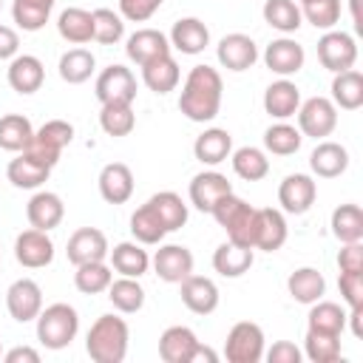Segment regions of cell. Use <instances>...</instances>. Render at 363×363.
<instances>
[{"mask_svg":"<svg viewBox=\"0 0 363 363\" xmlns=\"http://www.w3.org/2000/svg\"><path fill=\"white\" fill-rule=\"evenodd\" d=\"M221 94H224L221 74L213 65H193L179 94V111L190 122H201V125L213 122L221 111Z\"/></svg>","mask_w":363,"mask_h":363,"instance_id":"cell-1","label":"cell"},{"mask_svg":"<svg viewBox=\"0 0 363 363\" xmlns=\"http://www.w3.org/2000/svg\"><path fill=\"white\" fill-rule=\"evenodd\" d=\"M128 343L130 329L119 315H99L85 335V352L94 363H122L128 354Z\"/></svg>","mask_w":363,"mask_h":363,"instance_id":"cell-2","label":"cell"},{"mask_svg":"<svg viewBox=\"0 0 363 363\" xmlns=\"http://www.w3.org/2000/svg\"><path fill=\"white\" fill-rule=\"evenodd\" d=\"M79 332V315L71 303H51L45 309H40L37 315V340L51 349V352H60L65 346H71V340L77 337Z\"/></svg>","mask_w":363,"mask_h":363,"instance_id":"cell-3","label":"cell"},{"mask_svg":"<svg viewBox=\"0 0 363 363\" xmlns=\"http://www.w3.org/2000/svg\"><path fill=\"white\" fill-rule=\"evenodd\" d=\"M210 216H213L216 224L227 233V241L252 250L255 207H250V204H247L244 199H238L235 193H227V196H221V199L216 201V207L210 210Z\"/></svg>","mask_w":363,"mask_h":363,"instance_id":"cell-4","label":"cell"},{"mask_svg":"<svg viewBox=\"0 0 363 363\" xmlns=\"http://www.w3.org/2000/svg\"><path fill=\"white\" fill-rule=\"evenodd\" d=\"M74 142V125L65 119H48L45 125H40L28 142V147L23 150L26 156L37 159L45 167H54L62 156V150Z\"/></svg>","mask_w":363,"mask_h":363,"instance_id":"cell-5","label":"cell"},{"mask_svg":"<svg viewBox=\"0 0 363 363\" xmlns=\"http://www.w3.org/2000/svg\"><path fill=\"white\" fill-rule=\"evenodd\" d=\"M264 329L252 320H238L224 340V357L230 363H258L264 357Z\"/></svg>","mask_w":363,"mask_h":363,"instance_id":"cell-6","label":"cell"},{"mask_svg":"<svg viewBox=\"0 0 363 363\" xmlns=\"http://www.w3.org/2000/svg\"><path fill=\"white\" fill-rule=\"evenodd\" d=\"M298 130L309 139H326L337 128V108L329 96H309L298 105Z\"/></svg>","mask_w":363,"mask_h":363,"instance_id":"cell-7","label":"cell"},{"mask_svg":"<svg viewBox=\"0 0 363 363\" xmlns=\"http://www.w3.org/2000/svg\"><path fill=\"white\" fill-rule=\"evenodd\" d=\"M318 60L332 74L354 68V62H357V43H354V37L349 31H337V28L323 31V37L318 40Z\"/></svg>","mask_w":363,"mask_h":363,"instance_id":"cell-8","label":"cell"},{"mask_svg":"<svg viewBox=\"0 0 363 363\" xmlns=\"http://www.w3.org/2000/svg\"><path fill=\"white\" fill-rule=\"evenodd\" d=\"M94 94L99 99V105L108 102H133L136 99V77L130 68L113 62L108 68L99 71L96 82H94Z\"/></svg>","mask_w":363,"mask_h":363,"instance_id":"cell-9","label":"cell"},{"mask_svg":"<svg viewBox=\"0 0 363 363\" xmlns=\"http://www.w3.org/2000/svg\"><path fill=\"white\" fill-rule=\"evenodd\" d=\"M289 227L281 210L275 207H255V227H252V250L278 252L286 244Z\"/></svg>","mask_w":363,"mask_h":363,"instance_id":"cell-10","label":"cell"},{"mask_svg":"<svg viewBox=\"0 0 363 363\" xmlns=\"http://www.w3.org/2000/svg\"><path fill=\"white\" fill-rule=\"evenodd\" d=\"M318 199V184L309 173H289L278 184V204L289 216H303Z\"/></svg>","mask_w":363,"mask_h":363,"instance_id":"cell-11","label":"cell"},{"mask_svg":"<svg viewBox=\"0 0 363 363\" xmlns=\"http://www.w3.org/2000/svg\"><path fill=\"white\" fill-rule=\"evenodd\" d=\"M14 258L17 264H23L26 269H43L54 261V241L45 230H23L14 238Z\"/></svg>","mask_w":363,"mask_h":363,"instance_id":"cell-12","label":"cell"},{"mask_svg":"<svg viewBox=\"0 0 363 363\" xmlns=\"http://www.w3.org/2000/svg\"><path fill=\"white\" fill-rule=\"evenodd\" d=\"M6 309L17 323H28L37 320L40 309H43V289L37 281L31 278H17L9 289H6Z\"/></svg>","mask_w":363,"mask_h":363,"instance_id":"cell-13","label":"cell"},{"mask_svg":"<svg viewBox=\"0 0 363 363\" xmlns=\"http://www.w3.org/2000/svg\"><path fill=\"white\" fill-rule=\"evenodd\" d=\"M216 57L221 62V68L227 71H247L255 65L258 60V45L250 34H241V31H233V34H224L216 45Z\"/></svg>","mask_w":363,"mask_h":363,"instance_id":"cell-14","label":"cell"},{"mask_svg":"<svg viewBox=\"0 0 363 363\" xmlns=\"http://www.w3.org/2000/svg\"><path fill=\"white\" fill-rule=\"evenodd\" d=\"M150 267L164 284H179L193 272V252L184 244H159Z\"/></svg>","mask_w":363,"mask_h":363,"instance_id":"cell-15","label":"cell"},{"mask_svg":"<svg viewBox=\"0 0 363 363\" xmlns=\"http://www.w3.org/2000/svg\"><path fill=\"white\" fill-rule=\"evenodd\" d=\"M108 252H111L108 238L96 227H79V230H74L71 238H68V244H65V255H68V261L74 267L91 264V261H105Z\"/></svg>","mask_w":363,"mask_h":363,"instance_id":"cell-16","label":"cell"},{"mask_svg":"<svg viewBox=\"0 0 363 363\" xmlns=\"http://www.w3.org/2000/svg\"><path fill=\"white\" fill-rule=\"evenodd\" d=\"M303 62H306V51H303V45L298 43V40H292V37H278V40H272L267 48H264V65L272 71V74H278V77H292V74H298L301 68H303Z\"/></svg>","mask_w":363,"mask_h":363,"instance_id":"cell-17","label":"cell"},{"mask_svg":"<svg viewBox=\"0 0 363 363\" xmlns=\"http://www.w3.org/2000/svg\"><path fill=\"white\" fill-rule=\"evenodd\" d=\"M6 79H9L11 91L28 96V94H34V91L43 88V82H45V65L34 54H17V57L9 60Z\"/></svg>","mask_w":363,"mask_h":363,"instance_id":"cell-18","label":"cell"},{"mask_svg":"<svg viewBox=\"0 0 363 363\" xmlns=\"http://www.w3.org/2000/svg\"><path fill=\"white\" fill-rule=\"evenodd\" d=\"M227 193H233V184L218 170H201V173H196L190 179V190H187L190 204L196 210H201V213H210L216 207V201L221 196H227Z\"/></svg>","mask_w":363,"mask_h":363,"instance_id":"cell-19","label":"cell"},{"mask_svg":"<svg viewBox=\"0 0 363 363\" xmlns=\"http://www.w3.org/2000/svg\"><path fill=\"white\" fill-rule=\"evenodd\" d=\"M179 295H182V303L193 312V315H210L216 312L218 306V286L213 278H204V275H187L184 281H179Z\"/></svg>","mask_w":363,"mask_h":363,"instance_id":"cell-20","label":"cell"},{"mask_svg":"<svg viewBox=\"0 0 363 363\" xmlns=\"http://www.w3.org/2000/svg\"><path fill=\"white\" fill-rule=\"evenodd\" d=\"M170 48H176L179 54L196 57L210 45V28L199 20V17H179L167 34Z\"/></svg>","mask_w":363,"mask_h":363,"instance_id":"cell-21","label":"cell"},{"mask_svg":"<svg viewBox=\"0 0 363 363\" xmlns=\"http://www.w3.org/2000/svg\"><path fill=\"white\" fill-rule=\"evenodd\" d=\"M62 216H65V204H62V199H60L57 193H51V190H37V193L28 199V204H26V218H28V224H31L34 230L51 233L54 227H60Z\"/></svg>","mask_w":363,"mask_h":363,"instance_id":"cell-22","label":"cell"},{"mask_svg":"<svg viewBox=\"0 0 363 363\" xmlns=\"http://www.w3.org/2000/svg\"><path fill=\"white\" fill-rule=\"evenodd\" d=\"M125 54L130 62H136L142 68L145 62H150L162 54H170V40L159 28H136L125 43Z\"/></svg>","mask_w":363,"mask_h":363,"instance_id":"cell-23","label":"cell"},{"mask_svg":"<svg viewBox=\"0 0 363 363\" xmlns=\"http://www.w3.org/2000/svg\"><path fill=\"white\" fill-rule=\"evenodd\" d=\"M96 184H99V196L108 204H125L133 196V173L125 162H108L99 170Z\"/></svg>","mask_w":363,"mask_h":363,"instance_id":"cell-24","label":"cell"},{"mask_svg":"<svg viewBox=\"0 0 363 363\" xmlns=\"http://www.w3.org/2000/svg\"><path fill=\"white\" fill-rule=\"evenodd\" d=\"M346 167H349V150L340 142L320 139L309 153V170L318 179H337L340 173H346Z\"/></svg>","mask_w":363,"mask_h":363,"instance_id":"cell-25","label":"cell"},{"mask_svg":"<svg viewBox=\"0 0 363 363\" xmlns=\"http://www.w3.org/2000/svg\"><path fill=\"white\" fill-rule=\"evenodd\" d=\"M298 105H301V88L295 82H289L286 77L275 79L267 85L264 91V111L272 116V119H289L298 113Z\"/></svg>","mask_w":363,"mask_h":363,"instance_id":"cell-26","label":"cell"},{"mask_svg":"<svg viewBox=\"0 0 363 363\" xmlns=\"http://www.w3.org/2000/svg\"><path fill=\"white\" fill-rule=\"evenodd\" d=\"M199 337L190 326H167L159 337V357L164 363H190Z\"/></svg>","mask_w":363,"mask_h":363,"instance_id":"cell-27","label":"cell"},{"mask_svg":"<svg viewBox=\"0 0 363 363\" xmlns=\"http://www.w3.org/2000/svg\"><path fill=\"white\" fill-rule=\"evenodd\" d=\"M230 153H233V136L224 128H207L193 142V156L207 167H216V164L227 162Z\"/></svg>","mask_w":363,"mask_h":363,"instance_id":"cell-28","label":"cell"},{"mask_svg":"<svg viewBox=\"0 0 363 363\" xmlns=\"http://www.w3.org/2000/svg\"><path fill=\"white\" fill-rule=\"evenodd\" d=\"M179 79H182V71H179V62L173 60V54H162L142 65V82L147 85V91H153L159 96L176 91Z\"/></svg>","mask_w":363,"mask_h":363,"instance_id":"cell-29","label":"cell"},{"mask_svg":"<svg viewBox=\"0 0 363 363\" xmlns=\"http://www.w3.org/2000/svg\"><path fill=\"white\" fill-rule=\"evenodd\" d=\"M111 269L119 272V275H128V278H142L150 267V255L145 250V244L139 241H119L111 252Z\"/></svg>","mask_w":363,"mask_h":363,"instance_id":"cell-30","label":"cell"},{"mask_svg":"<svg viewBox=\"0 0 363 363\" xmlns=\"http://www.w3.org/2000/svg\"><path fill=\"white\" fill-rule=\"evenodd\" d=\"M57 31L71 45H85L94 40V14L79 6H68L57 17Z\"/></svg>","mask_w":363,"mask_h":363,"instance_id":"cell-31","label":"cell"},{"mask_svg":"<svg viewBox=\"0 0 363 363\" xmlns=\"http://www.w3.org/2000/svg\"><path fill=\"white\" fill-rule=\"evenodd\" d=\"M252 252L255 250H250V247H238L233 241H224L213 252V269L224 278H241L244 272H250V267L255 261Z\"/></svg>","mask_w":363,"mask_h":363,"instance_id":"cell-32","label":"cell"},{"mask_svg":"<svg viewBox=\"0 0 363 363\" xmlns=\"http://www.w3.org/2000/svg\"><path fill=\"white\" fill-rule=\"evenodd\" d=\"M286 289H289L292 301L309 306V303H315V301L323 298V292H326V278H323V272H318L315 267H298V269L289 272Z\"/></svg>","mask_w":363,"mask_h":363,"instance_id":"cell-33","label":"cell"},{"mask_svg":"<svg viewBox=\"0 0 363 363\" xmlns=\"http://www.w3.org/2000/svg\"><path fill=\"white\" fill-rule=\"evenodd\" d=\"M6 176H9V182H11L14 187H20V190H40V187L48 182L51 167L40 164L37 159H31V156H26V153H17V159L9 162Z\"/></svg>","mask_w":363,"mask_h":363,"instance_id":"cell-34","label":"cell"},{"mask_svg":"<svg viewBox=\"0 0 363 363\" xmlns=\"http://www.w3.org/2000/svg\"><path fill=\"white\" fill-rule=\"evenodd\" d=\"M306 329L312 332H326V335H343L346 329V309L335 301H315L309 303L306 315Z\"/></svg>","mask_w":363,"mask_h":363,"instance_id":"cell-35","label":"cell"},{"mask_svg":"<svg viewBox=\"0 0 363 363\" xmlns=\"http://www.w3.org/2000/svg\"><path fill=\"white\" fill-rule=\"evenodd\" d=\"M329 227H332V235L340 241V244H349V241H363V210L360 204H337L332 210V218H329Z\"/></svg>","mask_w":363,"mask_h":363,"instance_id":"cell-36","label":"cell"},{"mask_svg":"<svg viewBox=\"0 0 363 363\" xmlns=\"http://www.w3.org/2000/svg\"><path fill=\"white\" fill-rule=\"evenodd\" d=\"M57 71H60V79L62 82H68V85H82V82H88L91 79V74L96 71V60H94V54L88 51V48H68L62 57H60V65H57Z\"/></svg>","mask_w":363,"mask_h":363,"instance_id":"cell-37","label":"cell"},{"mask_svg":"<svg viewBox=\"0 0 363 363\" xmlns=\"http://www.w3.org/2000/svg\"><path fill=\"white\" fill-rule=\"evenodd\" d=\"M332 102L343 111H357L363 105V74L349 68L332 77Z\"/></svg>","mask_w":363,"mask_h":363,"instance_id":"cell-38","label":"cell"},{"mask_svg":"<svg viewBox=\"0 0 363 363\" xmlns=\"http://www.w3.org/2000/svg\"><path fill=\"white\" fill-rule=\"evenodd\" d=\"M105 292H108V301L113 303V309H119L122 315H133L145 306V289H142L139 278L119 275L116 281H111V286Z\"/></svg>","mask_w":363,"mask_h":363,"instance_id":"cell-39","label":"cell"},{"mask_svg":"<svg viewBox=\"0 0 363 363\" xmlns=\"http://www.w3.org/2000/svg\"><path fill=\"white\" fill-rule=\"evenodd\" d=\"M264 23L281 34H295L303 23L301 17V6L295 0H264Z\"/></svg>","mask_w":363,"mask_h":363,"instance_id":"cell-40","label":"cell"},{"mask_svg":"<svg viewBox=\"0 0 363 363\" xmlns=\"http://www.w3.org/2000/svg\"><path fill=\"white\" fill-rule=\"evenodd\" d=\"M230 162H233V170L238 179L244 182H261L267 173H269V159L261 147H252V145H244L238 150L230 153Z\"/></svg>","mask_w":363,"mask_h":363,"instance_id":"cell-41","label":"cell"},{"mask_svg":"<svg viewBox=\"0 0 363 363\" xmlns=\"http://www.w3.org/2000/svg\"><path fill=\"white\" fill-rule=\"evenodd\" d=\"M130 235H133V241L147 244V247L162 244V238L167 235V230H164L162 218L156 216V210H153L147 201H145L142 207H136V210H133V216H130Z\"/></svg>","mask_w":363,"mask_h":363,"instance_id":"cell-42","label":"cell"},{"mask_svg":"<svg viewBox=\"0 0 363 363\" xmlns=\"http://www.w3.org/2000/svg\"><path fill=\"white\" fill-rule=\"evenodd\" d=\"M34 136V128L28 116L23 113H6L0 116V147L9 153H23Z\"/></svg>","mask_w":363,"mask_h":363,"instance_id":"cell-43","label":"cell"},{"mask_svg":"<svg viewBox=\"0 0 363 363\" xmlns=\"http://www.w3.org/2000/svg\"><path fill=\"white\" fill-rule=\"evenodd\" d=\"M301 142H303L301 130L295 125H289L286 119H278L275 125H269L264 130V147L272 156H292L301 150Z\"/></svg>","mask_w":363,"mask_h":363,"instance_id":"cell-44","label":"cell"},{"mask_svg":"<svg viewBox=\"0 0 363 363\" xmlns=\"http://www.w3.org/2000/svg\"><path fill=\"white\" fill-rule=\"evenodd\" d=\"M147 204L156 210V216L162 218V224H164L167 233H173V230H179V227L187 224V204L182 201L179 193H173V190L153 193V196L147 199Z\"/></svg>","mask_w":363,"mask_h":363,"instance_id":"cell-45","label":"cell"},{"mask_svg":"<svg viewBox=\"0 0 363 363\" xmlns=\"http://www.w3.org/2000/svg\"><path fill=\"white\" fill-rule=\"evenodd\" d=\"M99 125L108 136H128L136 128V113H133V102H108L99 111Z\"/></svg>","mask_w":363,"mask_h":363,"instance_id":"cell-46","label":"cell"},{"mask_svg":"<svg viewBox=\"0 0 363 363\" xmlns=\"http://www.w3.org/2000/svg\"><path fill=\"white\" fill-rule=\"evenodd\" d=\"M113 281V269L105 261H91V264H79L74 272V286L82 295H99L111 286Z\"/></svg>","mask_w":363,"mask_h":363,"instance_id":"cell-47","label":"cell"},{"mask_svg":"<svg viewBox=\"0 0 363 363\" xmlns=\"http://www.w3.org/2000/svg\"><path fill=\"white\" fill-rule=\"evenodd\" d=\"M57 0H14L11 6V17L23 31H40L54 9Z\"/></svg>","mask_w":363,"mask_h":363,"instance_id":"cell-48","label":"cell"},{"mask_svg":"<svg viewBox=\"0 0 363 363\" xmlns=\"http://www.w3.org/2000/svg\"><path fill=\"white\" fill-rule=\"evenodd\" d=\"M303 354L312 363H337L340 360V335H326V332L306 329Z\"/></svg>","mask_w":363,"mask_h":363,"instance_id":"cell-49","label":"cell"},{"mask_svg":"<svg viewBox=\"0 0 363 363\" xmlns=\"http://www.w3.org/2000/svg\"><path fill=\"white\" fill-rule=\"evenodd\" d=\"M298 6H301V17L320 31L335 28L340 20V0H306Z\"/></svg>","mask_w":363,"mask_h":363,"instance_id":"cell-50","label":"cell"},{"mask_svg":"<svg viewBox=\"0 0 363 363\" xmlns=\"http://www.w3.org/2000/svg\"><path fill=\"white\" fill-rule=\"evenodd\" d=\"M94 14V40L99 45H116L125 37V20L122 14L111 11V9H96Z\"/></svg>","mask_w":363,"mask_h":363,"instance_id":"cell-51","label":"cell"},{"mask_svg":"<svg viewBox=\"0 0 363 363\" xmlns=\"http://www.w3.org/2000/svg\"><path fill=\"white\" fill-rule=\"evenodd\" d=\"M162 3L164 0H119V14L130 23H147L162 9Z\"/></svg>","mask_w":363,"mask_h":363,"instance_id":"cell-52","label":"cell"},{"mask_svg":"<svg viewBox=\"0 0 363 363\" xmlns=\"http://www.w3.org/2000/svg\"><path fill=\"white\" fill-rule=\"evenodd\" d=\"M337 289L346 306H363V272H340Z\"/></svg>","mask_w":363,"mask_h":363,"instance_id":"cell-53","label":"cell"},{"mask_svg":"<svg viewBox=\"0 0 363 363\" xmlns=\"http://www.w3.org/2000/svg\"><path fill=\"white\" fill-rule=\"evenodd\" d=\"M337 267L340 272H363V244L360 241L343 244L337 252Z\"/></svg>","mask_w":363,"mask_h":363,"instance_id":"cell-54","label":"cell"},{"mask_svg":"<svg viewBox=\"0 0 363 363\" xmlns=\"http://www.w3.org/2000/svg\"><path fill=\"white\" fill-rule=\"evenodd\" d=\"M264 357H267L269 363H301L303 352H301L295 343H289V340H275L272 349L264 352Z\"/></svg>","mask_w":363,"mask_h":363,"instance_id":"cell-55","label":"cell"},{"mask_svg":"<svg viewBox=\"0 0 363 363\" xmlns=\"http://www.w3.org/2000/svg\"><path fill=\"white\" fill-rule=\"evenodd\" d=\"M17 51H20L17 31L11 26H3L0 23V60H11V57H17Z\"/></svg>","mask_w":363,"mask_h":363,"instance_id":"cell-56","label":"cell"},{"mask_svg":"<svg viewBox=\"0 0 363 363\" xmlns=\"http://www.w3.org/2000/svg\"><path fill=\"white\" fill-rule=\"evenodd\" d=\"M6 363H40V352L31 346H14L3 354Z\"/></svg>","mask_w":363,"mask_h":363,"instance_id":"cell-57","label":"cell"},{"mask_svg":"<svg viewBox=\"0 0 363 363\" xmlns=\"http://www.w3.org/2000/svg\"><path fill=\"white\" fill-rule=\"evenodd\" d=\"M346 323L352 326V335L360 340V337H363V306H349V312H346Z\"/></svg>","mask_w":363,"mask_h":363,"instance_id":"cell-58","label":"cell"},{"mask_svg":"<svg viewBox=\"0 0 363 363\" xmlns=\"http://www.w3.org/2000/svg\"><path fill=\"white\" fill-rule=\"evenodd\" d=\"M201 360H207V363H216V360H218V354H216L210 346H204V343L199 340V346H196V352H193V360H190V363H201Z\"/></svg>","mask_w":363,"mask_h":363,"instance_id":"cell-59","label":"cell"},{"mask_svg":"<svg viewBox=\"0 0 363 363\" xmlns=\"http://www.w3.org/2000/svg\"><path fill=\"white\" fill-rule=\"evenodd\" d=\"M357 3H360V0H349V6H352V20H354V28L360 31V28H363V23H360V11H357Z\"/></svg>","mask_w":363,"mask_h":363,"instance_id":"cell-60","label":"cell"},{"mask_svg":"<svg viewBox=\"0 0 363 363\" xmlns=\"http://www.w3.org/2000/svg\"><path fill=\"white\" fill-rule=\"evenodd\" d=\"M0 357H3V343H0Z\"/></svg>","mask_w":363,"mask_h":363,"instance_id":"cell-61","label":"cell"},{"mask_svg":"<svg viewBox=\"0 0 363 363\" xmlns=\"http://www.w3.org/2000/svg\"><path fill=\"white\" fill-rule=\"evenodd\" d=\"M0 9H3V0H0Z\"/></svg>","mask_w":363,"mask_h":363,"instance_id":"cell-62","label":"cell"},{"mask_svg":"<svg viewBox=\"0 0 363 363\" xmlns=\"http://www.w3.org/2000/svg\"><path fill=\"white\" fill-rule=\"evenodd\" d=\"M298 3H306V0H298Z\"/></svg>","mask_w":363,"mask_h":363,"instance_id":"cell-63","label":"cell"}]
</instances>
